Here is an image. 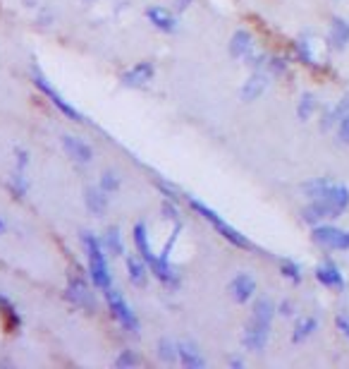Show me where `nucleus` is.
<instances>
[{"label": "nucleus", "instance_id": "f257e3e1", "mask_svg": "<svg viewBox=\"0 0 349 369\" xmlns=\"http://www.w3.org/2000/svg\"><path fill=\"white\" fill-rule=\"evenodd\" d=\"M81 245H84L86 261H88V276H91L93 285H96L98 290L105 293L108 288L113 285V273H110V268H108L103 242H101L93 233L84 230V233H81Z\"/></svg>", "mask_w": 349, "mask_h": 369}, {"label": "nucleus", "instance_id": "f03ea898", "mask_svg": "<svg viewBox=\"0 0 349 369\" xmlns=\"http://www.w3.org/2000/svg\"><path fill=\"white\" fill-rule=\"evenodd\" d=\"M189 206H192V209H194L201 218H204V221L211 223V226L220 233V237H225L227 242H232L234 247H239V249H251L249 237L239 233V230L234 228V226H230V223H227L225 218L220 216L215 209H211V206H206L204 202H199V199H189Z\"/></svg>", "mask_w": 349, "mask_h": 369}, {"label": "nucleus", "instance_id": "7ed1b4c3", "mask_svg": "<svg viewBox=\"0 0 349 369\" xmlns=\"http://www.w3.org/2000/svg\"><path fill=\"white\" fill-rule=\"evenodd\" d=\"M105 302H108V310H110L113 319H115V322L127 331V334H132V336L142 334V322H139V317L135 314V310L127 305L122 293L115 290V288L110 285L105 290Z\"/></svg>", "mask_w": 349, "mask_h": 369}, {"label": "nucleus", "instance_id": "20e7f679", "mask_svg": "<svg viewBox=\"0 0 349 369\" xmlns=\"http://www.w3.org/2000/svg\"><path fill=\"white\" fill-rule=\"evenodd\" d=\"M31 79H34V86H36V89H39V91L43 93V96H48L50 103H53L62 115H67L69 120H74V123H84V115H81L79 110L74 108V106L69 103V101H65V96H62V93H60L58 89H55V86L50 84L46 77H43V72H41L36 65L31 67Z\"/></svg>", "mask_w": 349, "mask_h": 369}, {"label": "nucleus", "instance_id": "39448f33", "mask_svg": "<svg viewBox=\"0 0 349 369\" xmlns=\"http://www.w3.org/2000/svg\"><path fill=\"white\" fill-rule=\"evenodd\" d=\"M311 237H314L316 245L326 247V249H338V252H347L349 249V230L335 228V226H314L311 230Z\"/></svg>", "mask_w": 349, "mask_h": 369}, {"label": "nucleus", "instance_id": "423d86ee", "mask_svg": "<svg viewBox=\"0 0 349 369\" xmlns=\"http://www.w3.org/2000/svg\"><path fill=\"white\" fill-rule=\"evenodd\" d=\"M67 300L74 305V307L84 310V312H96V295L88 288V283L81 276H72L67 283Z\"/></svg>", "mask_w": 349, "mask_h": 369}, {"label": "nucleus", "instance_id": "0eeeda50", "mask_svg": "<svg viewBox=\"0 0 349 369\" xmlns=\"http://www.w3.org/2000/svg\"><path fill=\"white\" fill-rule=\"evenodd\" d=\"M268 339H270V324H261V322H253L251 319L244 329L242 343L246 350H251V353H263L265 346H268Z\"/></svg>", "mask_w": 349, "mask_h": 369}, {"label": "nucleus", "instance_id": "6e6552de", "mask_svg": "<svg viewBox=\"0 0 349 369\" xmlns=\"http://www.w3.org/2000/svg\"><path fill=\"white\" fill-rule=\"evenodd\" d=\"M319 199H323V202L328 204L330 216L338 218L342 211H345L349 206V187L342 185V183H333V180H330V185L326 187V192H323Z\"/></svg>", "mask_w": 349, "mask_h": 369}, {"label": "nucleus", "instance_id": "1a4fd4ad", "mask_svg": "<svg viewBox=\"0 0 349 369\" xmlns=\"http://www.w3.org/2000/svg\"><path fill=\"white\" fill-rule=\"evenodd\" d=\"M227 290H230V295L237 305H246L256 295V280H253L251 273H237V276L230 280Z\"/></svg>", "mask_w": 349, "mask_h": 369}, {"label": "nucleus", "instance_id": "9d476101", "mask_svg": "<svg viewBox=\"0 0 349 369\" xmlns=\"http://www.w3.org/2000/svg\"><path fill=\"white\" fill-rule=\"evenodd\" d=\"M62 149H65V154L69 156L72 161H77V164L86 166L93 161V149L91 144L79 140V137H72V135H62Z\"/></svg>", "mask_w": 349, "mask_h": 369}, {"label": "nucleus", "instance_id": "9b49d317", "mask_svg": "<svg viewBox=\"0 0 349 369\" xmlns=\"http://www.w3.org/2000/svg\"><path fill=\"white\" fill-rule=\"evenodd\" d=\"M268 84H270V74H265L263 70H253V74L242 84V89H239V98H242L244 103L256 101V98L268 89Z\"/></svg>", "mask_w": 349, "mask_h": 369}, {"label": "nucleus", "instance_id": "f8f14e48", "mask_svg": "<svg viewBox=\"0 0 349 369\" xmlns=\"http://www.w3.org/2000/svg\"><path fill=\"white\" fill-rule=\"evenodd\" d=\"M154 74H156V67H154V62H149V60H142V62H137L132 70H127L122 74V84L125 86H146L154 79Z\"/></svg>", "mask_w": 349, "mask_h": 369}, {"label": "nucleus", "instance_id": "ddd939ff", "mask_svg": "<svg viewBox=\"0 0 349 369\" xmlns=\"http://www.w3.org/2000/svg\"><path fill=\"white\" fill-rule=\"evenodd\" d=\"M84 204L88 209V214L93 216H105L108 214V206H110V195H105L103 190L96 185H88L84 190Z\"/></svg>", "mask_w": 349, "mask_h": 369}, {"label": "nucleus", "instance_id": "4468645a", "mask_svg": "<svg viewBox=\"0 0 349 369\" xmlns=\"http://www.w3.org/2000/svg\"><path fill=\"white\" fill-rule=\"evenodd\" d=\"M146 17H149V22L154 24L158 31H165V34H175L177 31L175 15L170 10L161 8V5H151V8H146Z\"/></svg>", "mask_w": 349, "mask_h": 369}, {"label": "nucleus", "instance_id": "2eb2a0df", "mask_svg": "<svg viewBox=\"0 0 349 369\" xmlns=\"http://www.w3.org/2000/svg\"><path fill=\"white\" fill-rule=\"evenodd\" d=\"M316 280L326 288H333V290H342L345 288V276H342V271L333 261H326V264L316 268Z\"/></svg>", "mask_w": 349, "mask_h": 369}, {"label": "nucleus", "instance_id": "dca6fc26", "mask_svg": "<svg viewBox=\"0 0 349 369\" xmlns=\"http://www.w3.org/2000/svg\"><path fill=\"white\" fill-rule=\"evenodd\" d=\"M177 350H180V362L187 369H204L206 360L201 355V350L194 346L192 341H177Z\"/></svg>", "mask_w": 349, "mask_h": 369}, {"label": "nucleus", "instance_id": "f3484780", "mask_svg": "<svg viewBox=\"0 0 349 369\" xmlns=\"http://www.w3.org/2000/svg\"><path fill=\"white\" fill-rule=\"evenodd\" d=\"M328 43L335 51H345L349 46V22L342 20V17H333L330 22V34H328Z\"/></svg>", "mask_w": 349, "mask_h": 369}, {"label": "nucleus", "instance_id": "a211bd4d", "mask_svg": "<svg viewBox=\"0 0 349 369\" xmlns=\"http://www.w3.org/2000/svg\"><path fill=\"white\" fill-rule=\"evenodd\" d=\"M127 278H130L132 285L146 288V283H149V264H146L142 256L135 254L127 256Z\"/></svg>", "mask_w": 349, "mask_h": 369}, {"label": "nucleus", "instance_id": "6ab92c4d", "mask_svg": "<svg viewBox=\"0 0 349 369\" xmlns=\"http://www.w3.org/2000/svg\"><path fill=\"white\" fill-rule=\"evenodd\" d=\"M251 51H253V36H251V31L237 29L232 34V39H230V55H232L234 60H244Z\"/></svg>", "mask_w": 349, "mask_h": 369}, {"label": "nucleus", "instance_id": "aec40b11", "mask_svg": "<svg viewBox=\"0 0 349 369\" xmlns=\"http://www.w3.org/2000/svg\"><path fill=\"white\" fill-rule=\"evenodd\" d=\"M326 218H333L330 216V209L323 199H311V202L302 209V221L309 223V226H319L321 221Z\"/></svg>", "mask_w": 349, "mask_h": 369}, {"label": "nucleus", "instance_id": "412c9836", "mask_svg": "<svg viewBox=\"0 0 349 369\" xmlns=\"http://www.w3.org/2000/svg\"><path fill=\"white\" fill-rule=\"evenodd\" d=\"M319 331V319L316 317H302L299 322L294 324V331H292V343H304V341H309L311 336Z\"/></svg>", "mask_w": 349, "mask_h": 369}, {"label": "nucleus", "instance_id": "4be33fe9", "mask_svg": "<svg viewBox=\"0 0 349 369\" xmlns=\"http://www.w3.org/2000/svg\"><path fill=\"white\" fill-rule=\"evenodd\" d=\"M132 235H135V247H137L139 256H142L146 264H149V261H154L156 254H154V249H151V245H149V230H146L144 223H137L135 230H132Z\"/></svg>", "mask_w": 349, "mask_h": 369}, {"label": "nucleus", "instance_id": "5701e85b", "mask_svg": "<svg viewBox=\"0 0 349 369\" xmlns=\"http://www.w3.org/2000/svg\"><path fill=\"white\" fill-rule=\"evenodd\" d=\"M345 115H349V96L340 98V101L335 103L326 115H323V120H321V130H323V132H328V130L333 127V125H340V120H342V118H345Z\"/></svg>", "mask_w": 349, "mask_h": 369}, {"label": "nucleus", "instance_id": "b1692460", "mask_svg": "<svg viewBox=\"0 0 349 369\" xmlns=\"http://www.w3.org/2000/svg\"><path fill=\"white\" fill-rule=\"evenodd\" d=\"M278 307L273 305L270 297H258L253 302V312H251V319L253 322H261V324H273V317H275Z\"/></svg>", "mask_w": 349, "mask_h": 369}, {"label": "nucleus", "instance_id": "393cba45", "mask_svg": "<svg viewBox=\"0 0 349 369\" xmlns=\"http://www.w3.org/2000/svg\"><path fill=\"white\" fill-rule=\"evenodd\" d=\"M103 247L110 252L113 256H120L125 254V242H122V233H120L118 226H110L105 230V237H103Z\"/></svg>", "mask_w": 349, "mask_h": 369}, {"label": "nucleus", "instance_id": "a878e982", "mask_svg": "<svg viewBox=\"0 0 349 369\" xmlns=\"http://www.w3.org/2000/svg\"><path fill=\"white\" fill-rule=\"evenodd\" d=\"M158 360L165 362V365H175L180 362V350H177V341L161 339L158 341Z\"/></svg>", "mask_w": 349, "mask_h": 369}, {"label": "nucleus", "instance_id": "bb28decb", "mask_svg": "<svg viewBox=\"0 0 349 369\" xmlns=\"http://www.w3.org/2000/svg\"><path fill=\"white\" fill-rule=\"evenodd\" d=\"M10 190H12V195L20 199L27 197L29 178H27V171H24V168H15V173H12V178H10Z\"/></svg>", "mask_w": 349, "mask_h": 369}, {"label": "nucleus", "instance_id": "cd10ccee", "mask_svg": "<svg viewBox=\"0 0 349 369\" xmlns=\"http://www.w3.org/2000/svg\"><path fill=\"white\" fill-rule=\"evenodd\" d=\"M316 106H319V101H316V96H314V93H311V91L302 93V98H299V106H297V118H299L302 123H307L309 118L314 115Z\"/></svg>", "mask_w": 349, "mask_h": 369}, {"label": "nucleus", "instance_id": "c85d7f7f", "mask_svg": "<svg viewBox=\"0 0 349 369\" xmlns=\"http://www.w3.org/2000/svg\"><path fill=\"white\" fill-rule=\"evenodd\" d=\"M120 185H122V180H120V175L115 171H103L98 178V187L105 192V195H115L120 190Z\"/></svg>", "mask_w": 349, "mask_h": 369}, {"label": "nucleus", "instance_id": "c756f323", "mask_svg": "<svg viewBox=\"0 0 349 369\" xmlns=\"http://www.w3.org/2000/svg\"><path fill=\"white\" fill-rule=\"evenodd\" d=\"M139 365H142V358H139L135 350H130V348L120 350V355L115 358V367L118 369H135Z\"/></svg>", "mask_w": 349, "mask_h": 369}, {"label": "nucleus", "instance_id": "7c9ffc66", "mask_svg": "<svg viewBox=\"0 0 349 369\" xmlns=\"http://www.w3.org/2000/svg\"><path fill=\"white\" fill-rule=\"evenodd\" d=\"M294 51L304 62H307V65H316V55H314V48H311L309 39H304V36L302 39H297L294 41Z\"/></svg>", "mask_w": 349, "mask_h": 369}, {"label": "nucleus", "instance_id": "2f4dec72", "mask_svg": "<svg viewBox=\"0 0 349 369\" xmlns=\"http://www.w3.org/2000/svg\"><path fill=\"white\" fill-rule=\"evenodd\" d=\"M280 273L287 280H292V283H302V266L297 264V261L285 259L282 264H280Z\"/></svg>", "mask_w": 349, "mask_h": 369}, {"label": "nucleus", "instance_id": "473e14b6", "mask_svg": "<svg viewBox=\"0 0 349 369\" xmlns=\"http://www.w3.org/2000/svg\"><path fill=\"white\" fill-rule=\"evenodd\" d=\"M244 60H246V65H249L251 70H261V67L268 65V55L261 53V51H256V48H253V51L246 55Z\"/></svg>", "mask_w": 349, "mask_h": 369}, {"label": "nucleus", "instance_id": "72a5a7b5", "mask_svg": "<svg viewBox=\"0 0 349 369\" xmlns=\"http://www.w3.org/2000/svg\"><path fill=\"white\" fill-rule=\"evenodd\" d=\"M268 72L270 74H282V72H287V60L280 58V55H273V58H268Z\"/></svg>", "mask_w": 349, "mask_h": 369}, {"label": "nucleus", "instance_id": "f704fd0d", "mask_svg": "<svg viewBox=\"0 0 349 369\" xmlns=\"http://www.w3.org/2000/svg\"><path fill=\"white\" fill-rule=\"evenodd\" d=\"M163 216L168 218V221H180V211H177V206H175V199L173 202H170V199L163 202Z\"/></svg>", "mask_w": 349, "mask_h": 369}, {"label": "nucleus", "instance_id": "c9c22d12", "mask_svg": "<svg viewBox=\"0 0 349 369\" xmlns=\"http://www.w3.org/2000/svg\"><path fill=\"white\" fill-rule=\"evenodd\" d=\"M338 137L342 144H349V115H345L338 125Z\"/></svg>", "mask_w": 349, "mask_h": 369}, {"label": "nucleus", "instance_id": "e433bc0d", "mask_svg": "<svg viewBox=\"0 0 349 369\" xmlns=\"http://www.w3.org/2000/svg\"><path fill=\"white\" fill-rule=\"evenodd\" d=\"M335 324H338V331L342 336H347L349 339V317L347 314H340L338 319H335Z\"/></svg>", "mask_w": 349, "mask_h": 369}, {"label": "nucleus", "instance_id": "4c0bfd02", "mask_svg": "<svg viewBox=\"0 0 349 369\" xmlns=\"http://www.w3.org/2000/svg\"><path fill=\"white\" fill-rule=\"evenodd\" d=\"M158 190L163 192L165 199H177V190L173 185H168V183H158Z\"/></svg>", "mask_w": 349, "mask_h": 369}, {"label": "nucleus", "instance_id": "58836bf2", "mask_svg": "<svg viewBox=\"0 0 349 369\" xmlns=\"http://www.w3.org/2000/svg\"><path fill=\"white\" fill-rule=\"evenodd\" d=\"M278 312H280L282 317H292V314H294V305H292L290 300H285V302H280V307H278Z\"/></svg>", "mask_w": 349, "mask_h": 369}, {"label": "nucleus", "instance_id": "ea45409f", "mask_svg": "<svg viewBox=\"0 0 349 369\" xmlns=\"http://www.w3.org/2000/svg\"><path fill=\"white\" fill-rule=\"evenodd\" d=\"M189 5H192V0H175V10L177 12H185Z\"/></svg>", "mask_w": 349, "mask_h": 369}, {"label": "nucleus", "instance_id": "a19ab883", "mask_svg": "<svg viewBox=\"0 0 349 369\" xmlns=\"http://www.w3.org/2000/svg\"><path fill=\"white\" fill-rule=\"evenodd\" d=\"M230 365H232L234 369H242V367H244V365H242V360H239V358H232V360H230Z\"/></svg>", "mask_w": 349, "mask_h": 369}, {"label": "nucleus", "instance_id": "79ce46f5", "mask_svg": "<svg viewBox=\"0 0 349 369\" xmlns=\"http://www.w3.org/2000/svg\"><path fill=\"white\" fill-rule=\"evenodd\" d=\"M5 228H8V223H5V218H3V216H0V235H3V233H5Z\"/></svg>", "mask_w": 349, "mask_h": 369}, {"label": "nucleus", "instance_id": "37998d69", "mask_svg": "<svg viewBox=\"0 0 349 369\" xmlns=\"http://www.w3.org/2000/svg\"><path fill=\"white\" fill-rule=\"evenodd\" d=\"M84 3H96V0H84Z\"/></svg>", "mask_w": 349, "mask_h": 369}]
</instances>
